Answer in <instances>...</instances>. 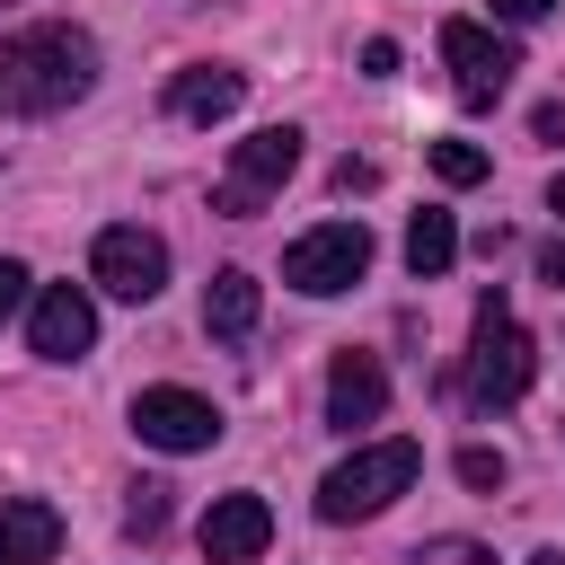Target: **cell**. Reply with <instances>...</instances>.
<instances>
[{
	"label": "cell",
	"mask_w": 565,
	"mask_h": 565,
	"mask_svg": "<svg viewBox=\"0 0 565 565\" xmlns=\"http://www.w3.org/2000/svg\"><path fill=\"white\" fill-rule=\"evenodd\" d=\"M97 88V35L88 26H18L0 35V115H62Z\"/></svg>",
	"instance_id": "obj_1"
},
{
	"label": "cell",
	"mask_w": 565,
	"mask_h": 565,
	"mask_svg": "<svg viewBox=\"0 0 565 565\" xmlns=\"http://www.w3.org/2000/svg\"><path fill=\"white\" fill-rule=\"evenodd\" d=\"M530 380H539V344H530V327L512 318V291L486 282V291H477V327H468V362H459V397H468L477 415H503V406L530 397Z\"/></svg>",
	"instance_id": "obj_2"
},
{
	"label": "cell",
	"mask_w": 565,
	"mask_h": 565,
	"mask_svg": "<svg viewBox=\"0 0 565 565\" xmlns=\"http://www.w3.org/2000/svg\"><path fill=\"white\" fill-rule=\"evenodd\" d=\"M415 468H424L415 441H362L353 459H335L318 477V521H371V512H388L415 486Z\"/></svg>",
	"instance_id": "obj_3"
},
{
	"label": "cell",
	"mask_w": 565,
	"mask_h": 565,
	"mask_svg": "<svg viewBox=\"0 0 565 565\" xmlns=\"http://www.w3.org/2000/svg\"><path fill=\"white\" fill-rule=\"evenodd\" d=\"M291 168H300V132H291V124H265V132L230 141V177L212 185V212H221V221H256V212L291 185Z\"/></svg>",
	"instance_id": "obj_4"
},
{
	"label": "cell",
	"mask_w": 565,
	"mask_h": 565,
	"mask_svg": "<svg viewBox=\"0 0 565 565\" xmlns=\"http://www.w3.org/2000/svg\"><path fill=\"white\" fill-rule=\"evenodd\" d=\"M362 274H371V230H362V221H318V230H300V238L282 247V282L309 291V300H335V291H353Z\"/></svg>",
	"instance_id": "obj_5"
},
{
	"label": "cell",
	"mask_w": 565,
	"mask_h": 565,
	"mask_svg": "<svg viewBox=\"0 0 565 565\" xmlns=\"http://www.w3.org/2000/svg\"><path fill=\"white\" fill-rule=\"evenodd\" d=\"M441 62H450L459 106H494V97L512 88V71H521L512 35H503V26H486V18H441Z\"/></svg>",
	"instance_id": "obj_6"
},
{
	"label": "cell",
	"mask_w": 565,
	"mask_h": 565,
	"mask_svg": "<svg viewBox=\"0 0 565 565\" xmlns=\"http://www.w3.org/2000/svg\"><path fill=\"white\" fill-rule=\"evenodd\" d=\"M88 282L115 291V300H159V291H168V238L141 230V221L97 230V247H88Z\"/></svg>",
	"instance_id": "obj_7"
},
{
	"label": "cell",
	"mask_w": 565,
	"mask_h": 565,
	"mask_svg": "<svg viewBox=\"0 0 565 565\" xmlns=\"http://www.w3.org/2000/svg\"><path fill=\"white\" fill-rule=\"evenodd\" d=\"M132 433H141L150 450L185 459V450H212V441H221V406L194 397V388H141V397H132Z\"/></svg>",
	"instance_id": "obj_8"
},
{
	"label": "cell",
	"mask_w": 565,
	"mask_h": 565,
	"mask_svg": "<svg viewBox=\"0 0 565 565\" xmlns=\"http://www.w3.org/2000/svg\"><path fill=\"white\" fill-rule=\"evenodd\" d=\"M26 344H35L44 362H79V353L97 344V300H88L79 282H44V291L26 300Z\"/></svg>",
	"instance_id": "obj_9"
},
{
	"label": "cell",
	"mask_w": 565,
	"mask_h": 565,
	"mask_svg": "<svg viewBox=\"0 0 565 565\" xmlns=\"http://www.w3.org/2000/svg\"><path fill=\"white\" fill-rule=\"evenodd\" d=\"M380 415H388V371H380V353L344 344V353L327 362V424H335V433H362V424H380Z\"/></svg>",
	"instance_id": "obj_10"
},
{
	"label": "cell",
	"mask_w": 565,
	"mask_h": 565,
	"mask_svg": "<svg viewBox=\"0 0 565 565\" xmlns=\"http://www.w3.org/2000/svg\"><path fill=\"white\" fill-rule=\"evenodd\" d=\"M194 539H203L212 565H247V556H265V539H274V503H265V494H221Z\"/></svg>",
	"instance_id": "obj_11"
},
{
	"label": "cell",
	"mask_w": 565,
	"mask_h": 565,
	"mask_svg": "<svg viewBox=\"0 0 565 565\" xmlns=\"http://www.w3.org/2000/svg\"><path fill=\"white\" fill-rule=\"evenodd\" d=\"M238 97H247V71H230V62H185L168 79V115L177 124H221V115H238Z\"/></svg>",
	"instance_id": "obj_12"
},
{
	"label": "cell",
	"mask_w": 565,
	"mask_h": 565,
	"mask_svg": "<svg viewBox=\"0 0 565 565\" xmlns=\"http://www.w3.org/2000/svg\"><path fill=\"white\" fill-rule=\"evenodd\" d=\"M62 556V512L44 494H0V565H53Z\"/></svg>",
	"instance_id": "obj_13"
},
{
	"label": "cell",
	"mask_w": 565,
	"mask_h": 565,
	"mask_svg": "<svg viewBox=\"0 0 565 565\" xmlns=\"http://www.w3.org/2000/svg\"><path fill=\"white\" fill-rule=\"evenodd\" d=\"M256 309H265L256 274H247V265H221L212 291H203V327H212L221 344H247V335H256Z\"/></svg>",
	"instance_id": "obj_14"
},
{
	"label": "cell",
	"mask_w": 565,
	"mask_h": 565,
	"mask_svg": "<svg viewBox=\"0 0 565 565\" xmlns=\"http://www.w3.org/2000/svg\"><path fill=\"white\" fill-rule=\"evenodd\" d=\"M450 256H459V221L450 212H415L406 221V274L433 282V274H450Z\"/></svg>",
	"instance_id": "obj_15"
},
{
	"label": "cell",
	"mask_w": 565,
	"mask_h": 565,
	"mask_svg": "<svg viewBox=\"0 0 565 565\" xmlns=\"http://www.w3.org/2000/svg\"><path fill=\"white\" fill-rule=\"evenodd\" d=\"M124 530H132V539H159V530H168V486H159V477H141V486H132Z\"/></svg>",
	"instance_id": "obj_16"
},
{
	"label": "cell",
	"mask_w": 565,
	"mask_h": 565,
	"mask_svg": "<svg viewBox=\"0 0 565 565\" xmlns=\"http://www.w3.org/2000/svg\"><path fill=\"white\" fill-rule=\"evenodd\" d=\"M433 177H441V185H477V177H486V150H477V141H433Z\"/></svg>",
	"instance_id": "obj_17"
},
{
	"label": "cell",
	"mask_w": 565,
	"mask_h": 565,
	"mask_svg": "<svg viewBox=\"0 0 565 565\" xmlns=\"http://www.w3.org/2000/svg\"><path fill=\"white\" fill-rule=\"evenodd\" d=\"M459 486H468V494H494V486H503V450L468 441V450H459Z\"/></svg>",
	"instance_id": "obj_18"
},
{
	"label": "cell",
	"mask_w": 565,
	"mask_h": 565,
	"mask_svg": "<svg viewBox=\"0 0 565 565\" xmlns=\"http://www.w3.org/2000/svg\"><path fill=\"white\" fill-rule=\"evenodd\" d=\"M406 565H494V547H477V539H424Z\"/></svg>",
	"instance_id": "obj_19"
},
{
	"label": "cell",
	"mask_w": 565,
	"mask_h": 565,
	"mask_svg": "<svg viewBox=\"0 0 565 565\" xmlns=\"http://www.w3.org/2000/svg\"><path fill=\"white\" fill-rule=\"evenodd\" d=\"M26 282H35V274H26V265H18V256H0V318H18V309H26V300H35V291H26Z\"/></svg>",
	"instance_id": "obj_20"
},
{
	"label": "cell",
	"mask_w": 565,
	"mask_h": 565,
	"mask_svg": "<svg viewBox=\"0 0 565 565\" xmlns=\"http://www.w3.org/2000/svg\"><path fill=\"white\" fill-rule=\"evenodd\" d=\"M362 79H397V44H388V35L362 44Z\"/></svg>",
	"instance_id": "obj_21"
},
{
	"label": "cell",
	"mask_w": 565,
	"mask_h": 565,
	"mask_svg": "<svg viewBox=\"0 0 565 565\" xmlns=\"http://www.w3.org/2000/svg\"><path fill=\"white\" fill-rule=\"evenodd\" d=\"M371 185H380L371 159H335V194H371Z\"/></svg>",
	"instance_id": "obj_22"
},
{
	"label": "cell",
	"mask_w": 565,
	"mask_h": 565,
	"mask_svg": "<svg viewBox=\"0 0 565 565\" xmlns=\"http://www.w3.org/2000/svg\"><path fill=\"white\" fill-rule=\"evenodd\" d=\"M556 0H494V26H530V18H547Z\"/></svg>",
	"instance_id": "obj_23"
},
{
	"label": "cell",
	"mask_w": 565,
	"mask_h": 565,
	"mask_svg": "<svg viewBox=\"0 0 565 565\" xmlns=\"http://www.w3.org/2000/svg\"><path fill=\"white\" fill-rule=\"evenodd\" d=\"M539 282H556V291H565V238H547V247H539Z\"/></svg>",
	"instance_id": "obj_24"
},
{
	"label": "cell",
	"mask_w": 565,
	"mask_h": 565,
	"mask_svg": "<svg viewBox=\"0 0 565 565\" xmlns=\"http://www.w3.org/2000/svg\"><path fill=\"white\" fill-rule=\"evenodd\" d=\"M530 565H565V547H539V556H530Z\"/></svg>",
	"instance_id": "obj_25"
},
{
	"label": "cell",
	"mask_w": 565,
	"mask_h": 565,
	"mask_svg": "<svg viewBox=\"0 0 565 565\" xmlns=\"http://www.w3.org/2000/svg\"><path fill=\"white\" fill-rule=\"evenodd\" d=\"M547 203H556V212H565V177H556V185H547Z\"/></svg>",
	"instance_id": "obj_26"
},
{
	"label": "cell",
	"mask_w": 565,
	"mask_h": 565,
	"mask_svg": "<svg viewBox=\"0 0 565 565\" xmlns=\"http://www.w3.org/2000/svg\"><path fill=\"white\" fill-rule=\"evenodd\" d=\"M0 9H9V0H0Z\"/></svg>",
	"instance_id": "obj_27"
}]
</instances>
